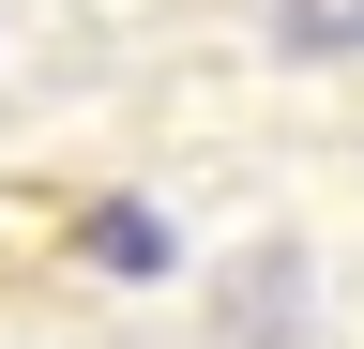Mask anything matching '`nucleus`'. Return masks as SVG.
Returning <instances> with one entry per match:
<instances>
[{
    "label": "nucleus",
    "instance_id": "nucleus-1",
    "mask_svg": "<svg viewBox=\"0 0 364 349\" xmlns=\"http://www.w3.org/2000/svg\"><path fill=\"white\" fill-rule=\"evenodd\" d=\"M258 16H273L289 61H349V46H364V0H258Z\"/></svg>",
    "mask_w": 364,
    "mask_h": 349
},
{
    "label": "nucleus",
    "instance_id": "nucleus-2",
    "mask_svg": "<svg viewBox=\"0 0 364 349\" xmlns=\"http://www.w3.org/2000/svg\"><path fill=\"white\" fill-rule=\"evenodd\" d=\"M76 243L107 258V274H167V258H182V243H167V213H136V198H107V213L76 228Z\"/></svg>",
    "mask_w": 364,
    "mask_h": 349
}]
</instances>
